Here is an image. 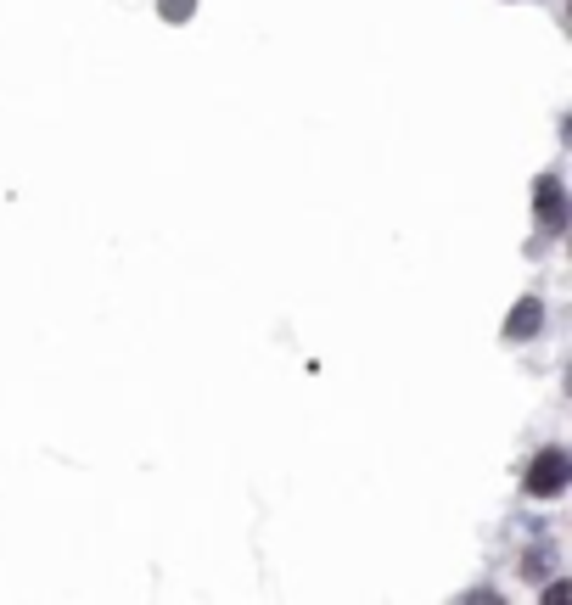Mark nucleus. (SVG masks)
<instances>
[{
	"instance_id": "obj_1",
	"label": "nucleus",
	"mask_w": 572,
	"mask_h": 605,
	"mask_svg": "<svg viewBox=\"0 0 572 605\" xmlns=\"http://www.w3.org/2000/svg\"><path fill=\"white\" fill-rule=\"evenodd\" d=\"M572 482V454L561 449V443H550V449H539L528 460V471H522V488L533 493V499H561Z\"/></svg>"
},
{
	"instance_id": "obj_2",
	"label": "nucleus",
	"mask_w": 572,
	"mask_h": 605,
	"mask_svg": "<svg viewBox=\"0 0 572 605\" xmlns=\"http://www.w3.org/2000/svg\"><path fill=\"white\" fill-rule=\"evenodd\" d=\"M533 191H539V225L544 230H561V225H567V191H561L556 174H544Z\"/></svg>"
},
{
	"instance_id": "obj_3",
	"label": "nucleus",
	"mask_w": 572,
	"mask_h": 605,
	"mask_svg": "<svg viewBox=\"0 0 572 605\" xmlns=\"http://www.w3.org/2000/svg\"><path fill=\"white\" fill-rule=\"evenodd\" d=\"M544 331V303L539 297H522L511 309V320H505V342H522V337H539Z\"/></svg>"
},
{
	"instance_id": "obj_4",
	"label": "nucleus",
	"mask_w": 572,
	"mask_h": 605,
	"mask_svg": "<svg viewBox=\"0 0 572 605\" xmlns=\"http://www.w3.org/2000/svg\"><path fill=\"white\" fill-rule=\"evenodd\" d=\"M158 12L169 17V23H191V12H197V0H158Z\"/></svg>"
},
{
	"instance_id": "obj_5",
	"label": "nucleus",
	"mask_w": 572,
	"mask_h": 605,
	"mask_svg": "<svg viewBox=\"0 0 572 605\" xmlns=\"http://www.w3.org/2000/svg\"><path fill=\"white\" fill-rule=\"evenodd\" d=\"M550 561H556L550 549H533V555H522V577H544V572H550Z\"/></svg>"
}]
</instances>
